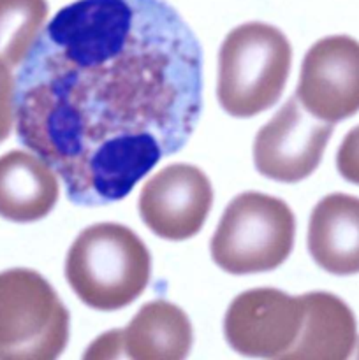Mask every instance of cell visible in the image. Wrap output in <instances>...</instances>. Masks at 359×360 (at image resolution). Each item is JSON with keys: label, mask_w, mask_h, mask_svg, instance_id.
<instances>
[{"label": "cell", "mask_w": 359, "mask_h": 360, "mask_svg": "<svg viewBox=\"0 0 359 360\" xmlns=\"http://www.w3.org/2000/svg\"><path fill=\"white\" fill-rule=\"evenodd\" d=\"M203 49L165 0H76L42 28L16 77V134L77 206L132 192L189 143Z\"/></svg>", "instance_id": "obj_1"}, {"label": "cell", "mask_w": 359, "mask_h": 360, "mask_svg": "<svg viewBox=\"0 0 359 360\" xmlns=\"http://www.w3.org/2000/svg\"><path fill=\"white\" fill-rule=\"evenodd\" d=\"M150 274V252L125 225H92L67 253L65 278L70 288L99 311H115L136 301Z\"/></svg>", "instance_id": "obj_2"}, {"label": "cell", "mask_w": 359, "mask_h": 360, "mask_svg": "<svg viewBox=\"0 0 359 360\" xmlns=\"http://www.w3.org/2000/svg\"><path fill=\"white\" fill-rule=\"evenodd\" d=\"M292 63L287 37L267 23H245L229 32L218 55V102L236 118H250L280 98Z\"/></svg>", "instance_id": "obj_3"}, {"label": "cell", "mask_w": 359, "mask_h": 360, "mask_svg": "<svg viewBox=\"0 0 359 360\" xmlns=\"http://www.w3.org/2000/svg\"><path fill=\"white\" fill-rule=\"evenodd\" d=\"M294 234V214L284 200L245 192L225 207L211 239V257L236 276L273 271L291 255Z\"/></svg>", "instance_id": "obj_4"}, {"label": "cell", "mask_w": 359, "mask_h": 360, "mask_svg": "<svg viewBox=\"0 0 359 360\" xmlns=\"http://www.w3.org/2000/svg\"><path fill=\"white\" fill-rule=\"evenodd\" d=\"M69 341V311L32 269L0 273V360H53Z\"/></svg>", "instance_id": "obj_5"}, {"label": "cell", "mask_w": 359, "mask_h": 360, "mask_svg": "<svg viewBox=\"0 0 359 360\" xmlns=\"http://www.w3.org/2000/svg\"><path fill=\"white\" fill-rule=\"evenodd\" d=\"M303 313L301 295L291 297L277 288L243 292L225 313V340L245 357L282 359L301 333Z\"/></svg>", "instance_id": "obj_6"}, {"label": "cell", "mask_w": 359, "mask_h": 360, "mask_svg": "<svg viewBox=\"0 0 359 360\" xmlns=\"http://www.w3.org/2000/svg\"><path fill=\"white\" fill-rule=\"evenodd\" d=\"M331 134L333 123L315 118L298 97H291L257 132L253 143L257 171L282 183L308 178L319 167Z\"/></svg>", "instance_id": "obj_7"}, {"label": "cell", "mask_w": 359, "mask_h": 360, "mask_svg": "<svg viewBox=\"0 0 359 360\" xmlns=\"http://www.w3.org/2000/svg\"><path fill=\"white\" fill-rule=\"evenodd\" d=\"M296 97L315 118L336 123L359 111V42L347 35L317 41L306 51Z\"/></svg>", "instance_id": "obj_8"}, {"label": "cell", "mask_w": 359, "mask_h": 360, "mask_svg": "<svg viewBox=\"0 0 359 360\" xmlns=\"http://www.w3.org/2000/svg\"><path fill=\"white\" fill-rule=\"evenodd\" d=\"M213 204L210 179L190 164H172L144 183L139 214L158 238L183 241L203 229Z\"/></svg>", "instance_id": "obj_9"}, {"label": "cell", "mask_w": 359, "mask_h": 360, "mask_svg": "<svg viewBox=\"0 0 359 360\" xmlns=\"http://www.w3.org/2000/svg\"><path fill=\"white\" fill-rule=\"evenodd\" d=\"M308 252L317 266L336 276L359 273V199L345 193L324 197L312 211Z\"/></svg>", "instance_id": "obj_10"}, {"label": "cell", "mask_w": 359, "mask_h": 360, "mask_svg": "<svg viewBox=\"0 0 359 360\" xmlns=\"http://www.w3.org/2000/svg\"><path fill=\"white\" fill-rule=\"evenodd\" d=\"M56 172L39 155L13 150L0 157V217L30 224L48 217L58 200Z\"/></svg>", "instance_id": "obj_11"}, {"label": "cell", "mask_w": 359, "mask_h": 360, "mask_svg": "<svg viewBox=\"0 0 359 360\" xmlns=\"http://www.w3.org/2000/svg\"><path fill=\"white\" fill-rule=\"evenodd\" d=\"M305 313L298 340L284 360H344L358 343L354 313L340 297L327 292L301 295Z\"/></svg>", "instance_id": "obj_12"}, {"label": "cell", "mask_w": 359, "mask_h": 360, "mask_svg": "<svg viewBox=\"0 0 359 360\" xmlns=\"http://www.w3.org/2000/svg\"><path fill=\"white\" fill-rule=\"evenodd\" d=\"M194 334L190 320L168 301L146 302L120 330V357L134 360H180L189 355Z\"/></svg>", "instance_id": "obj_13"}, {"label": "cell", "mask_w": 359, "mask_h": 360, "mask_svg": "<svg viewBox=\"0 0 359 360\" xmlns=\"http://www.w3.org/2000/svg\"><path fill=\"white\" fill-rule=\"evenodd\" d=\"M46 0H0V60L13 69L23 63L48 18Z\"/></svg>", "instance_id": "obj_14"}, {"label": "cell", "mask_w": 359, "mask_h": 360, "mask_svg": "<svg viewBox=\"0 0 359 360\" xmlns=\"http://www.w3.org/2000/svg\"><path fill=\"white\" fill-rule=\"evenodd\" d=\"M16 122V77L11 67L0 60V143L9 137Z\"/></svg>", "instance_id": "obj_15"}, {"label": "cell", "mask_w": 359, "mask_h": 360, "mask_svg": "<svg viewBox=\"0 0 359 360\" xmlns=\"http://www.w3.org/2000/svg\"><path fill=\"white\" fill-rule=\"evenodd\" d=\"M336 167L347 181L359 185V125L352 129L340 144Z\"/></svg>", "instance_id": "obj_16"}]
</instances>
